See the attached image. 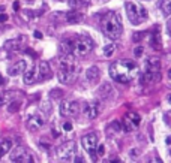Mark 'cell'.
Listing matches in <instances>:
<instances>
[{
    "mask_svg": "<svg viewBox=\"0 0 171 163\" xmlns=\"http://www.w3.org/2000/svg\"><path fill=\"white\" fill-rule=\"evenodd\" d=\"M138 73V66L132 60H117L110 66V76L117 82H129L132 81Z\"/></svg>",
    "mask_w": 171,
    "mask_h": 163,
    "instance_id": "1",
    "label": "cell"
},
{
    "mask_svg": "<svg viewBox=\"0 0 171 163\" xmlns=\"http://www.w3.org/2000/svg\"><path fill=\"white\" fill-rule=\"evenodd\" d=\"M78 73V68L75 64V60L72 54H62L60 61H59V72L57 78L62 84H71L74 82L75 76Z\"/></svg>",
    "mask_w": 171,
    "mask_h": 163,
    "instance_id": "2",
    "label": "cell"
},
{
    "mask_svg": "<svg viewBox=\"0 0 171 163\" xmlns=\"http://www.w3.org/2000/svg\"><path fill=\"white\" fill-rule=\"evenodd\" d=\"M101 29L104 35L110 39H119L122 35V21L119 18V14L108 12L102 20H101Z\"/></svg>",
    "mask_w": 171,
    "mask_h": 163,
    "instance_id": "3",
    "label": "cell"
},
{
    "mask_svg": "<svg viewBox=\"0 0 171 163\" xmlns=\"http://www.w3.org/2000/svg\"><path fill=\"white\" fill-rule=\"evenodd\" d=\"M125 9H126V15H128L129 21L134 24V25H138V24L144 23L146 18H147V11H146V8L141 6V5H138V3L126 2Z\"/></svg>",
    "mask_w": 171,
    "mask_h": 163,
    "instance_id": "4",
    "label": "cell"
},
{
    "mask_svg": "<svg viewBox=\"0 0 171 163\" xmlns=\"http://www.w3.org/2000/svg\"><path fill=\"white\" fill-rule=\"evenodd\" d=\"M71 42V54L74 57H84L89 52L93 51V42L89 37H75V39H69Z\"/></svg>",
    "mask_w": 171,
    "mask_h": 163,
    "instance_id": "5",
    "label": "cell"
},
{
    "mask_svg": "<svg viewBox=\"0 0 171 163\" xmlns=\"http://www.w3.org/2000/svg\"><path fill=\"white\" fill-rule=\"evenodd\" d=\"M75 156H77V144L74 141H68L57 148V157L62 162H74Z\"/></svg>",
    "mask_w": 171,
    "mask_h": 163,
    "instance_id": "6",
    "label": "cell"
},
{
    "mask_svg": "<svg viewBox=\"0 0 171 163\" xmlns=\"http://www.w3.org/2000/svg\"><path fill=\"white\" fill-rule=\"evenodd\" d=\"M81 144H83V148H84L86 151L90 154L92 159H93V160H96V159H98V156H96V147H98V135H96L95 132L84 135V136L81 138Z\"/></svg>",
    "mask_w": 171,
    "mask_h": 163,
    "instance_id": "7",
    "label": "cell"
},
{
    "mask_svg": "<svg viewBox=\"0 0 171 163\" xmlns=\"http://www.w3.org/2000/svg\"><path fill=\"white\" fill-rule=\"evenodd\" d=\"M80 102L77 100H63L60 103V114L63 117H75L80 114Z\"/></svg>",
    "mask_w": 171,
    "mask_h": 163,
    "instance_id": "8",
    "label": "cell"
},
{
    "mask_svg": "<svg viewBox=\"0 0 171 163\" xmlns=\"http://www.w3.org/2000/svg\"><path fill=\"white\" fill-rule=\"evenodd\" d=\"M9 159H11V162H33V157L27 153V150L24 148V147H17V148H14L12 151H9Z\"/></svg>",
    "mask_w": 171,
    "mask_h": 163,
    "instance_id": "9",
    "label": "cell"
},
{
    "mask_svg": "<svg viewBox=\"0 0 171 163\" xmlns=\"http://www.w3.org/2000/svg\"><path fill=\"white\" fill-rule=\"evenodd\" d=\"M140 121H141V117L135 114V112H131L123 118V129L126 132H132V130H135L138 127Z\"/></svg>",
    "mask_w": 171,
    "mask_h": 163,
    "instance_id": "10",
    "label": "cell"
},
{
    "mask_svg": "<svg viewBox=\"0 0 171 163\" xmlns=\"http://www.w3.org/2000/svg\"><path fill=\"white\" fill-rule=\"evenodd\" d=\"M45 126V118L41 115V114H35V115H30L29 120H27V129L32 130V132H38Z\"/></svg>",
    "mask_w": 171,
    "mask_h": 163,
    "instance_id": "11",
    "label": "cell"
},
{
    "mask_svg": "<svg viewBox=\"0 0 171 163\" xmlns=\"http://www.w3.org/2000/svg\"><path fill=\"white\" fill-rule=\"evenodd\" d=\"M101 112V105L99 102H89L87 105L84 106V114L89 120H95L96 117L99 115Z\"/></svg>",
    "mask_w": 171,
    "mask_h": 163,
    "instance_id": "12",
    "label": "cell"
},
{
    "mask_svg": "<svg viewBox=\"0 0 171 163\" xmlns=\"http://www.w3.org/2000/svg\"><path fill=\"white\" fill-rule=\"evenodd\" d=\"M26 69H27V61H26V60H20V61H17L15 64H12L11 68H8V75H9V76L23 75Z\"/></svg>",
    "mask_w": 171,
    "mask_h": 163,
    "instance_id": "13",
    "label": "cell"
},
{
    "mask_svg": "<svg viewBox=\"0 0 171 163\" xmlns=\"http://www.w3.org/2000/svg\"><path fill=\"white\" fill-rule=\"evenodd\" d=\"M51 76V68L47 61H41L39 66H38V80L39 81H44V80H48Z\"/></svg>",
    "mask_w": 171,
    "mask_h": 163,
    "instance_id": "14",
    "label": "cell"
},
{
    "mask_svg": "<svg viewBox=\"0 0 171 163\" xmlns=\"http://www.w3.org/2000/svg\"><path fill=\"white\" fill-rule=\"evenodd\" d=\"M161 80V72H152V70H146L143 78H141V82L143 84H155Z\"/></svg>",
    "mask_w": 171,
    "mask_h": 163,
    "instance_id": "15",
    "label": "cell"
},
{
    "mask_svg": "<svg viewBox=\"0 0 171 163\" xmlns=\"http://www.w3.org/2000/svg\"><path fill=\"white\" fill-rule=\"evenodd\" d=\"M113 85L110 84V82H104L102 85L98 88V91H96V94H98V97H101V99H110L111 97V94H113Z\"/></svg>",
    "mask_w": 171,
    "mask_h": 163,
    "instance_id": "16",
    "label": "cell"
},
{
    "mask_svg": "<svg viewBox=\"0 0 171 163\" xmlns=\"http://www.w3.org/2000/svg\"><path fill=\"white\" fill-rule=\"evenodd\" d=\"M38 78V70L35 66L32 68H29V69L24 70V76H23V81L26 85H30V84H33L35 80Z\"/></svg>",
    "mask_w": 171,
    "mask_h": 163,
    "instance_id": "17",
    "label": "cell"
},
{
    "mask_svg": "<svg viewBox=\"0 0 171 163\" xmlns=\"http://www.w3.org/2000/svg\"><path fill=\"white\" fill-rule=\"evenodd\" d=\"M146 70L161 72V60L158 57H150L147 61H146Z\"/></svg>",
    "mask_w": 171,
    "mask_h": 163,
    "instance_id": "18",
    "label": "cell"
},
{
    "mask_svg": "<svg viewBox=\"0 0 171 163\" xmlns=\"http://www.w3.org/2000/svg\"><path fill=\"white\" fill-rule=\"evenodd\" d=\"M99 75H101V72H99L98 66H90L87 69V72H86V78H87L89 82H96L98 78H99Z\"/></svg>",
    "mask_w": 171,
    "mask_h": 163,
    "instance_id": "19",
    "label": "cell"
},
{
    "mask_svg": "<svg viewBox=\"0 0 171 163\" xmlns=\"http://www.w3.org/2000/svg\"><path fill=\"white\" fill-rule=\"evenodd\" d=\"M12 145H14L12 139H2V141H0V159L11 151Z\"/></svg>",
    "mask_w": 171,
    "mask_h": 163,
    "instance_id": "20",
    "label": "cell"
},
{
    "mask_svg": "<svg viewBox=\"0 0 171 163\" xmlns=\"http://www.w3.org/2000/svg\"><path fill=\"white\" fill-rule=\"evenodd\" d=\"M81 20H83V14H80V12H69V14H66V21H68L69 24H75V23H80Z\"/></svg>",
    "mask_w": 171,
    "mask_h": 163,
    "instance_id": "21",
    "label": "cell"
},
{
    "mask_svg": "<svg viewBox=\"0 0 171 163\" xmlns=\"http://www.w3.org/2000/svg\"><path fill=\"white\" fill-rule=\"evenodd\" d=\"M159 8L165 17H170L171 15V0H161Z\"/></svg>",
    "mask_w": 171,
    "mask_h": 163,
    "instance_id": "22",
    "label": "cell"
},
{
    "mask_svg": "<svg viewBox=\"0 0 171 163\" xmlns=\"http://www.w3.org/2000/svg\"><path fill=\"white\" fill-rule=\"evenodd\" d=\"M21 45H23L21 39H14V41H9V42L6 44V49H11V51H18V49H21Z\"/></svg>",
    "mask_w": 171,
    "mask_h": 163,
    "instance_id": "23",
    "label": "cell"
},
{
    "mask_svg": "<svg viewBox=\"0 0 171 163\" xmlns=\"http://www.w3.org/2000/svg\"><path fill=\"white\" fill-rule=\"evenodd\" d=\"M161 37H159V32L158 30H155L153 32V36H152V47L155 48V49H161Z\"/></svg>",
    "mask_w": 171,
    "mask_h": 163,
    "instance_id": "24",
    "label": "cell"
},
{
    "mask_svg": "<svg viewBox=\"0 0 171 163\" xmlns=\"http://www.w3.org/2000/svg\"><path fill=\"white\" fill-rule=\"evenodd\" d=\"M114 52H116V44H110L104 48V56L105 57H111Z\"/></svg>",
    "mask_w": 171,
    "mask_h": 163,
    "instance_id": "25",
    "label": "cell"
},
{
    "mask_svg": "<svg viewBox=\"0 0 171 163\" xmlns=\"http://www.w3.org/2000/svg\"><path fill=\"white\" fill-rule=\"evenodd\" d=\"M20 105H21V102H20V100H14V102H11L9 106H8V112H9V114L17 112V111L20 109Z\"/></svg>",
    "mask_w": 171,
    "mask_h": 163,
    "instance_id": "26",
    "label": "cell"
},
{
    "mask_svg": "<svg viewBox=\"0 0 171 163\" xmlns=\"http://www.w3.org/2000/svg\"><path fill=\"white\" fill-rule=\"evenodd\" d=\"M8 102H11V93H0V108L5 106Z\"/></svg>",
    "mask_w": 171,
    "mask_h": 163,
    "instance_id": "27",
    "label": "cell"
},
{
    "mask_svg": "<svg viewBox=\"0 0 171 163\" xmlns=\"http://www.w3.org/2000/svg\"><path fill=\"white\" fill-rule=\"evenodd\" d=\"M83 5H84V0H69V6H72L74 9L81 8Z\"/></svg>",
    "mask_w": 171,
    "mask_h": 163,
    "instance_id": "28",
    "label": "cell"
},
{
    "mask_svg": "<svg viewBox=\"0 0 171 163\" xmlns=\"http://www.w3.org/2000/svg\"><path fill=\"white\" fill-rule=\"evenodd\" d=\"M41 109H42L45 114H50V112H51V103H50V102H42V103H41Z\"/></svg>",
    "mask_w": 171,
    "mask_h": 163,
    "instance_id": "29",
    "label": "cell"
},
{
    "mask_svg": "<svg viewBox=\"0 0 171 163\" xmlns=\"http://www.w3.org/2000/svg\"><path fill=\"white\" fill-rule=\"evenodd\" d=\"M104 154H105V145L101 144V145L96 147V156H98V157H102Z\"/></svg>",
    "mask_w": 171,
    "mask_h": 163,
    "instance_id": "30",
    "label": "cell"
},
{
    "mask_svg": "<svg viewBox=\"0 0 171 163\" xmlns=\"http://www.w3.org/2000/svg\"><path fill=\"white\" fill-rule=\"evenodd\" d=\"M143 52H144V48L141 47V45H138V47H135V49H134V54H135L137 57H140V56H143Z\"/></svg>",
    "mask_w": 171,
    "mask_h": 163,
    "instance_id": "31",
    "label": "cell"
},
{
    "mask_svg": "<svg viewBox=\"0 0 171 163\" xmlns=\"http://www.w3.org/2000/svg\"><path fill=\"white\" fill-rule=\"evenodd\" d=\"M110 129H113L114 132H119L122 127H120V123H119V121H113V123L110 124Z\"/></svg>",
    "mask_w": 171,
    "mask_h": 163,
    "instance_id": "32",
    "label": "cell"
},
{
    "mask_svg": "<svg viewBox=\"0 0 171 163\" xmlns=\"http://www.w3.org/2000/svg\"><path fill=\"white\" fill-rule=\"evenodd\" d=\"M144 36H146V33H143V32H140V33H135V35H134V41H135V42H140V41H141Z\"/></svg>",
    "mask_w": 171,
    "mask_h": 163,
    "instance_id": "33",
    "label": "cell"
},
{
    "mask_svg": "<svg viewBox=\"0 0 171 163\" xmlns=\"http://www.w3.org/2000/svg\"><path fill=\"white\" fill-rule=\"evenodd\" d=\"M50 96H51V97H60V96H62V91L56 88V90H53V91L50 93Z\"/></svg>",
    "mask_w": 171,
    "mask_h": 163,
    "instance_id": "34",
    "label": "cell"
},
{
    "mask_svg": "<svg viewBox=\"0 0 171 163\" xmlns=\"http://www.w3.org/2000/svg\"><path fill=\"white\" fill-rule=\"evenodd\" d=\"M63 130H66V132H69V130H72V123H69V121H66V123L63 124Z\"/></svg>",
    "mask_w": 171,
    "mask_h": 163,
    "instance_id": "35",
    "label": "cell"
},
{
    "mask_svg": "<svg viewBox=\"0 0 171 163\" xmlns=\"http://www.w3.org/2000/svg\"><path fill=\"white\" fill-rule=\"evenodd\" d=\"M6 21H8V15L0 14V23H6Z\"/></svg>",
    "mask_w": 171,
    "mask_h": 163,
    "instance_id": "36",
    "label": "cell"
},
{
    "mask_svg": "<svg viewBox=\"0 0 171 163\" xmlns=\"http://www.w3.org/2000/svg\"><path fill=\"white\" fill-rule=\"evenodd\" d=\"M35 37L36 39H42V33L41 32H35Z\"/></svg>",
    "mask_w": 171,
    "mask_h": 163,
    "instance_id": "37",
    "label": "cell"
},
{
    "mask_svg": "<svg viewBox=\"0 0 171 163\" xmlns=\"http://www.w3.org/2000/svg\"><path fill=\"white\" fill-rule=\"evenodd\" d=\"M18 8H20V3H18V2H14V9L18 11Z\"/></svg>",
    "mask_w": 171,
    "mask_h": 163,
    "instance_id": "38",
    "label": "cell"
},
{
    "mask_svg": "<svg viewBox=\"0 0 171 163\" xmlns=\"http://www.w3.org/2000/svg\"><path fill=\"white\" fill-rule=\"evenodd\" d=\"M167 100H168V103H171V93L167 96Z\"/></svg>",
    "mask_w": 171,
    "mask_h": 163,
    "instance_id": "39",
    "label": "cell"
},
{
    "mask_svg": "<svg viewBox=\"0 0 171 163\" xmlns=\"http://www.w3.org/2000/svg\"><path fill=\"white\" fill-rule=\"evenodd\" d=\"M168 30H170V35H171V20L168 21Z\"/></svg>",
    "mask_w": 171,
    "mask_h": 163,
    "instance_id": "40",
    "label": "cell"
},
{
    "mask_svg": "<svg viewBox=\"0 0 171 163\" xmlns=\"http://www.w3.org/2000/svg\"><path fill=\"white\" fill-rule=\"evenodd\" d=\"M3 84V78H2V75H0V85Z\"/></svg>",
    "mask_w": 171,
    "mask_h": 163,
    "instance_id": "41",
    "label": "cell"
},
{
    "mask_svg": "<svg viewBox=\"0 0 171 163\" xmlns=\"http://www.w3.org/2000/svg\"><path fill=\"white\" fill-rule=\"evenodd\" d=\"M168 76H170V78H171V69H170V72H168Z\"/></svg>",
    "mask_w": 171,
    "mask_h": 163,
    "instance_id": "42",
    "label": "cell"
},
{
    "mask_svg": "<svg viewBox=\"0 0 171 163\" xmlns=\"http://www.w3.org/2000/svg\"><path fill=\"white\" fill-rule=\"evenodd\" d=\"M27 2H33V0H27Z\"/></svg>",
    "mask_w": 171,
    "mask_h": 163,
    "instance_id": "43",
    "label": "cell"
}]
</instances>
